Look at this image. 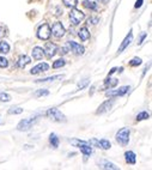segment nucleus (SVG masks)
<instances>
[{
  "label": "nucleus",
  "instance_id": "1",
  "mask_svg": "<svg viewBox=\"0 0 152 170\" xmlns=\"http://www.w3.org/2000/svg\"><path fill=\"white\" fill-rule=\"evenodd\" d=\"M46 115L53 121H56V122H66V116L58 109V108H50V109L47 110Z\"/></svg>",
  "mask_w": 152,
  "mask_h": 170
},
{
  "label": "nucleus",
  "instance_id": "2",
  "mask_svg": "<svg viewBox=\"0 0 152 170\" xmlns=\"http://www.w3.org/2000/svg\"><path fill=\"white\" fill-rule=\"evenodd\" d=\"M129 134H131L129 128H121V130L116 133V141L123 146L127 145L129 141Z\"/></svg>",
  "mask_w": 152,
  "mask_h": 170
},
{
  "label": "nucleus",
  "instance_id": "3",
  "mask_svg": "<svg viewBox=\"0 0 152 170\" xmlns=\"http://www.w3.org/2000/svg\"><path fill=\"white\" fill-rule=\"evenodd\" d=\"M37 116H35V118H30V119H25V120H22L21 122L18 124V126H17V130L18 131H28V130H30V128L35 125V122H37Z\"/></svg>",
  "mask_w": 152,
  "mask_h": 170
},
{
  "label": "nucleus",
  "instance_id": "4",
  "mask_svg": "<svg viewBox=\"0 0 152 170\" xmlns=\"http://www.w3.org/2000/svg\"><path fill=\"white\" fill-rule=\"evenodd\" d=\"M50 26L48 25V24H42L41 26L38 28V30H37V37L40 38V40H48L49 37H50Z\"/></svg>",
  "mask_w": 152,
  "mask_h": 170
},
{
  "label": "nucleus",
  "instance_id": "5",
  "mask_svg": "<svg viewBox=\"0 0 152 170\" xmlns=\"http://www.w3.org/2000/svg\"><path fill=\"white\" fill-rule=\"evenodd\" d=\"M84 18H85L84 13H83L80 10H77V9H74V7H73V10H72L71 13H70V19H71V22L73 23L74 25L79 24Z\"/></svg>",
  "mask_w": 152,
  "mask_h": 170
},
{
  "label": "nucleus",
  "instance_id": "6",
  "mask_svg": "<svg viewBox=\"0 0 152 170\" xmlns=\"http://www.w3.org/2000/svg\"><path fill=\"white\" fill-rule=\"evenodd\" d=\"M50 32L53 34V36H54V37H56V38H60V37H62V36L65 35V32H66V31H65L64 25H62L60 22H56V23H54V24H53Z\"/></svg>",
  "mask_w": 152,
  "mask_h": 170
},
{
  "label": "nucleus",
  "instance_id": "7",
  "mask_svg": "<svg viewBox=\"0 0 152 170\" xmlns=\"http://www.w3.org/2000/svg\"><path fill=\"white\" fill-rule=\"evenodd\" d=\"M128 91H129V86H121V87H119L117 90L108 91L105 95H107L108 97H117V96H123V95H126Z\"/></svg>",
  "mask_w": 152,
  "mask_h": 170
},
{
  "label": "nucleus",
  "instance_id": "8",
  "mask_svg": "<svg viewBox=\"0 0 152 170\" xmlns=\"http://www.w3.org/2000/svg\"><path fill=\"white\" fill-rule=\"evenodd\" d=\"M67 44H68V47L71 48V50L73 52L74 54H77V55H83L84 52H85L84 47L80 46L79 43H77V42H74V41H70Z\"/></svg>",
  "mask_w": 152,
  "mask_h": 170
},
{
  "label": "nucleus",
  "instance_id": "9",
  "mask_svg": "<svg viewBox=\"0 0 152 170\" xmlns=\"http://www.w3.org/2000/svg\"><path fill=\"white\" fill-rule=\"evenodd\" d=\"M132 41H133V34H132V30H131V31H129V34H128V35H127L126 37H125V40L122 41L121 46L119 47L117 53H119V54H120V53H122V52H123V50L126 49L127 47L131 44V42H132Z\"/></svg>",
  "mask_w": 152,
  "mask_h": 170
},
{
  "label": "nucleus",
  "instance_id": "10",
  "mask_svg": "<svg viewBox=\"0 0 152 170\" xmlns=\"http://www.w3.org/2000/svg\"><path fill=\"white\" fill-rule=\"evenodd\" d=\"M43 50H44V54L47 55V58H48V59H52V58L56 54L58 47H56L54 43H47V44H46V48H44Z\"/></svg>",
  "mask_w": 152,
  "mask_h": 170
},
{
  "label": "nucleus",
  "instance_id": "11",
  "mask_svg": "<svg viewBox=\"0 0 152 170\" xmlns=\"http://www.w3.org/2000/svg\"><path fill=\"white\" fill-rule=\"evenodd\" d=\"M113 103H114V101L113 99H109V101H105L104 103H102L100 107H98V109L96 112V114H103L105 112H108L111 107H113Z\"/></svg>",
  "mask_w": 152,
  "mask_h": 170
},
{
  "label": "nucleus",
  "instance_id": "12",
  "mask_svg": "<svg viewBox=\"0 0 152 170\" xmlns=\"http://www.w3.org/2000/svg\"><path fill=\"white\" fill-rule=\"evenodd\" d=\"M48 69H49V65H48V64L41 62V64L36 65L35 67H32V70L30 71V73H31V74H37V73H41V72L48 71Z\"/></svg>",
  "mask_w": 152,
  "mask_h": 170
},
{
  "label": "nucleus",
  "instance_id": "13",
  "mask_svg": "<svg viewBox=\"0 0 152 170\" xmlns=\"http://www.w3.org/2000/svg\"><path fill=\"white\" fill-rule=\"evenodd\" d=\"M78 147L80 148V151H82L85 156H90V155L92 153V147H91V145L89 144L88 141H84L83 144L78 145Z\"/></svg>",
  "mask_w": 152,
  "mask_h": 170
},
{
  "label": "nucleus",
  "instance_id": "14",
  "mask_svg": "<svg viewBox=\"0 0 152 170\" xmlns=\"http://www.w3.org/2000/svg\"><path fill=\"white\" fill-rule=\"evenodd\" d=\"M44 55V50L41 48V47H35L34 49H32V58L36 59V60H40L42 59Z\"/></svg>",
  "mask_w": 152,
  "mask_h": 170
},
{
  "label": "nucleus",
  "instance_id": "15",
  "mask_svg": "<svg viewBox=\"0 0 152 170\" xmlns=\"http://www.w3.org/2000/svg\"><path fill=\"white\" fill-rule=\"evenodd\" d=\"M30 62H31V59L28 55H23V56L19 58V60H18V66L21 67V69H24V67L28 64H30Z\"/></svg>",
  "mask_w": 152,
  "mask_h": 170
},
{
  "label": "nucleus",
  "instance_id": "16",
  "mask_svg": "<svg viewBox=\"0 0 152 170\" xmlns=\"http://www.w3.org/2000/svg\"><path fill=\"white\" fill-rule=\"evenodd\" d=\"M125 157H126V162L129 163V164H135L137 158H135V153L132 151H127L125 153Z\"/></svg>",
  "mask_w": 152,
  "mask_h": 170
},
{
  "label": "nucleus",
  "instance_id": "17",
  "mask_svg": "<svg viewBox=\"0 0 152 170\" xmlns=\"http://www.w3.org/2000/svg\"><path fill=\"white\" fill-rule=\"evenodd\" d=\"M78 36L80 37L82 41H86L90 38V32L86 28H82L80 30H79V34H78Z\"/></svg>",
  "mask_w": 152,
  "mask_h": 170
},
{
  "label": "nucleus",
  "instance_id": "18",
  "mask_svg": "<svg viewBox=\"0 0 152 170\" xmlns=\"http://www.w3.org/2000/svg\"><path fill=\"white\" fill-rule=\"evenodd\" d=\"M64 76L62 74H59V76H53V77H47V78H43V79H38L36 80V83H46V81H54L56 79H62Z\"/></svg>",
  "mask_w": 152,
  "mask_h": 170
},
{
  "label": "nucleus",
  "instance_id": "19",
  "mask_svg": "<svg viewBox=\"0 0 152 170\" xmlns=\"http://www.w3.org/2000/svg\"><path fill=\"white\" fill-rule=\"evenodd\" d=\"M10 52V44L6 41H1L0 42V53L3 54H7Z\"/></svg>",
  "mask_w": 152,
  "mask_h": 170
},
{
  "label": "nucleus",
  "instance_id": "20",
  "mask_svg": "<svg viewBox=\"0 0 152 170\" xmlns=\"http://www.w3.org/2000/svg\"><path fill=\"white\" fill-rule=\"evenodd\" d=\"M98 146L104 148V150H108V148L111 147V144H110V141L107 140V139H102V140H98Z\"/></svg>",
  "mask_w": 152,
  "mask_h": 170
},
{
  "label": "nucleus",
  "instance_id": "21",
  "mask_svg": "<svg viewBox=\"0 0 152 170\" xmlns=\"http://www.w3.org/2000/svg\"><path fill=\"white\" fill-rule=\"evenodd\" d=\"M49 141H50V144H52V146L53 147H58L59 146V138L56 137V134H54V133H52L50 134V137H49Z\"/></svg>",
  "mask_w": 152,
  "mask_h": 170
},
{
  "label": "nucleus",
  "instance_id": "22",
  "mask_svg": "<svg viewBox=\"0 0 152 170\" xmlns=\"http://www.w3.org/2000/svg\"><path fill=\"white\" fill-rule=\"evenodd\" d=\"M100 167H101L102 169H113V170L119 169L115 164H113V163H110V162H103V163H101Z\"/></svg>",
  "mask_w": 152,
  "mask_h": 170
},
{
  "label": "nucleus",
  "instance_id": "23",
  "mask_svg": "<svg viewBox=\"0 0 152 170\" xmlns=\"http://www.w3.org/2000/svg\"><path fill=\"white\" fill-rule=\"evenodd\" d=\"M150 118V114L147 112H141L137 115V120L138 121H141V120H147Z\"/></svg>",
  "mask_w": 152,
  "mask_h": 170
},
{
  "label": "nucleus",
  "instance_id": "24",
  "mask_svg": "<svg viewBox=\"0 0 152 170\" xmlns=\"http://www.w3.org/2000/svg\"><path fill=\"white\" fill-rule=\"evenodd\" d=\"M62 3L67 6V7H76L78 4V0H62Z\"/></svg>",
  "mask_w": 152,
  "mask_h": 170
},
{
  "label": "nucleus",
  "instance_id": "25",
  "mask_svg": "<svg viewBox=\"0 0 152 170\" xmlns=\"http://www.w3.org/2000/svg\"><path fill=\"white\" fill-rule=\"evenodd\" d=\"M65 64H66V61L64 59H59V60L54 61V64H53V69H59V67H62V66H65Z\"/></svg>",
  "mask_w": 152,
  "mask_h": 170
},
{
  "label": "nucleus",
  "instance_id": "26",
  "mask_svg": "<svg viewBox=\"0 0 152 170\" xmlns=\"http://www.w3.org/2000/svg\"><path fill=\"white\" fill-rule=\"evenodd\" d=\"M117 84V79H110V77L105 80V86L108 87H114Z\"/></svg>",
  "mask_w": 152,
  "mask_h": 170
},
{
  "label": "nucleus",
  "instance_id": "27",
  "mask_svg": "<svg viewBox=\"0 0 152 170\" xmlns=\"http://www.w3.org/2000/svg\"><path fill=\"white\" fill-rule=\"evenodd\" d=\"M49 95V91L46 90V89H41V90H37L35 92V96L36 97H41V96H48Z\"/></svg>",
  "mask_w": 152,
  "mask_h": 170
},
{
  "label": "nucleus",
  "instance_id": "28",
  "mask_svg": "<svg viewBox=\"0 0 152 170\" xmlns=\"http://www.w3.org/2000/svg\"><path fill=\"white\" fill-rule=\"evenodd\" d=\"M84 6H85V7H88V9H91V10H96L97 9V5L95 3L89 1V0H85V1H84Z\"/></svg>",
  "mask_w": 152,
  "mask_h": 170
},
{
  "label": "nucleus",
  "instance_id": "29",
  "mask_svg": "<svg viewBox=\"0 0 152 170\" xmlns=\"http://www.w3.org/2000/svg\"><path fill=\"white\" fill-rule=\"evenodd\" d=\"M0 101L1 102H10L11 101V96L6 92H1L0 93Z\"/></svg>",
  "mask_w": 152,
  "mask_h": 170
},
{
  "label": "nucleus",
  "instance_id": "30",
  "mask_svg": "<svg viewBox=\"0 0 152 170\" xmlns=\"http://www.w3.org/2000/svg\"><path fill=\"white\" fill-rule=\"evenodd\" d=\"M129 65L131 66H139L141 65V59L140 58H134V59H132L129 61Z\"/></svg>",
  "mask_w": 152,
  "mask_h": 170
},
{
  "label": "nucleus",
  "instance_id": "31",
  "mask_svg": "<svg viewBox=\"0 0 152 170\" xmlns=\"http://www.w3.org/2000/svg\"><path fill=\"white\" fill-rule=\"evenodd\" d=\"M7 66H9L7 59L4 58V56H0V67H1V69H5V67H7Z\"/></svg>",
  "mask_w": 152,
  "mask_h": 170
},
{
  "label": "nucleus",
  "instance_id": "32",
  "mask_svg": "<svg viewBox=\"0 0 152 170\" xmlns=\"http://www.w3.org/2000/svg\"><path fill=\"white\" fill-rule=\"evenodd\" d=\"M21 113H23L22 108H11L9 110V114H21Z\"/></svg>",
  "mask_w": 152,
  "mask_h": 170
},
{
  "label": "nucleus",
  "instance_id": "33",
  "mask_svg": "<svg viewBox=\"0 0 152 170\" xmlns=\"http://www.w3.org/2000/svg\"><path fill=\"white\" fill-rule=\"evenodd\" d=\"M88 83H89V80H88V79H85V80L83 81V83H82V84H80V83H79L78 87H79V89H83V87H85V86H86V85H88Z\"/></svg>",
  "mask_w": 152,
  "mask_h": 170
},
{
  "label": "nucleus",
  "instance_id": "34",
  "mask_svg": "<svg viewBox=\"0 0 152 170\" xmlns=\"http://www.w3.org/2000/svg\"><path fill=\"white\" fill-rule=\"evenodd\" d=\"M143 3H144V0H137V3H135V5H134V7H135V9H139L140 6L143 5Z\"/></svg>",
  "mask_w": 152,
  "mask_h": 170
},
{
  "label": "nucleus",
  "instance_id": "35",
  "mask_svg": "<svg viewBox=\"0 0 152 170\" xmlns=\"http://www.w3.org/2000/svg\"><path fill=\"white\" fill-rule=\"evenodd\" d=\"M89 22H92V24H96L98 22V18H91V19H89Z\"/></svg>",
  "mask_w": 152,
  "mask_h": 170
},
{
  "label": "nucleus",
  "instance_id": "36",
  "mask_svg": "<svg viewBox=\"0 0 152 170\" xmlns=\"http://www.w3.org/2000/svg\"><path fill=\"white\" fill-rule=\"evenodd\" d=\"M145 37H146V34H143V36H141V38H140V42H139V43H141V42H143Z\"/></svg>",
  "mask_w": 152,
  "mask_h": 170
},
{
  "label": "nucleus",
  "instance_id": "37",
  "mask_svg": "<svg viewBox=\"0 0 152 170\" xmlns=\"http://www.w3.org/2000/svg\"><path fill=\"white\" fill-rule=\"evenodd\" d=\"M61 50H62V52H60V53H62V54H66V53H67V48H62Z\"/></svg>",
  "mask_w": 152,
  "mask_h": 170
},
{
  "label": "nucleus",
  "instance_id": "38",
  "mask_svg": "<svg viewBox=\"0 0 152 170\" xmlns=\"http://www.w3.org/2000/svg\"><path fill=\"white\" fill-rule=\"evenodd\" d=\"M115 71H116V69H113V70H111V71L109 72V76H111V74H113V73H114Z\"/></svg>",
  "mask_w": 152,
  "mask_h": 170
}]
</instances>
